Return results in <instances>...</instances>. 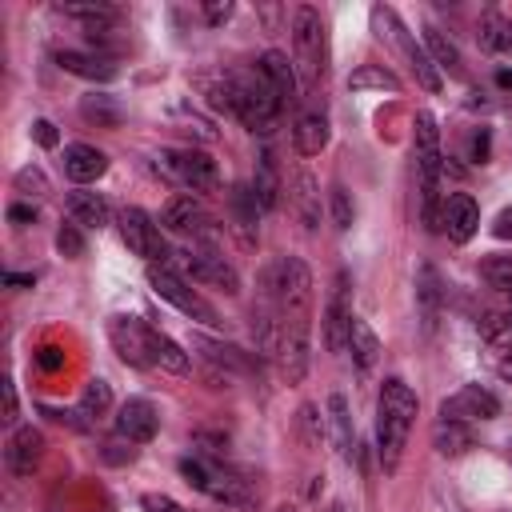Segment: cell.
<instances>
[{
    "label": "cell",
    "mask_w": 512,
    "mask_h": 512,
    "mask_svg": "<svg viewBox=\"0 0 512 512\" xmlns=\"http://www.w3.org/2000/svg\"><path fill=\"white\" fill-rule=\"evenodd\" d=\"M292 48H296L292 64H296L300 88L312 96L328 76V28H324V16L312 4H300L292 12Z\"/></svg>",
    "instance_id": "2"
},
{
    "label": "cell",
    "mask_w": 512,
    "mask_h": 512,
    "mask_svg": "<svg viewBox=\"0 0 512 512\" xmlns=\"http://www.w3.org/2000/svg\"><path fill=\"white\" fill-rule=\"evenodd\" d=\"M164 168L192 192H212L220 184V172H216V160L208 152H196V148H184V152H164Z\"/></svg>",
    "instance_id": "10"
},
{
    "label": "cell",
    "mask_w": 512,
    "mask_h": 512,
    "mask_svg": "<svg viewBox=\"0 0 512 512\" xmlns=\"http://www.w3.org/2000/svg\"><path fill=\"white\" fill-rule=\"evenodd\" d=\"M440 280H436V272L432 268H420V280H416V296H420V304H424V316H428V324H432V316H436V300H440Z\"/></svg>",
    "instance_id": "37"
},
{
    "label": "cell",
    "mask_w": 512,
    "mask_h": 512,
    "mask_svg": "<svg viewBox=\"0 0 512 512\" xmlns=\"http://www.w3.org/2000/svg\"><path fill=\"white\" fill-rule=\"evenodd\" d=\"M112 408V388L104 380H88L84 392H80V412L84 416H104Z\"/></svg>",
    "instance_id": "36"
},
{
    "label": "cell",
    "mask_w": 512,
    "mask_h": 512,
    "mask_svg": "<svg viewBox=\"0 0 512 512\" xmlns=\"http://www.w3.org/2000/svg\"><path fill=\"white\" fill-rule=\"evenodd\" d=\"M480 40H484V48L508 52V48H512V24H508L500 12H488V16L480 20Z\"/></svg>",
    "instance_id": "34"
},
{
    "label": "cell",
    "mask_w": 512,
    "mask_h": 512,
    "mask_svg": "<svg viewBox=\"0 0 512 512\" xmlns=\"http://www.w3.org/2000/svg\"><path fill=\"white\" fill-rule=\"evenodd\" d=\"M104 172H108V156L100 148H92V144H68L64 148V176L72 184H92Z\"/></svg>",
    "instance_id": "17"
},
{
    "label": "cell",
    "mask_w": 512,
    "mask_h": 512,
    "mask_svg": "<svg viewBox=\"0 0 512 512\" xmlns=\"http://www.w3.org/2000/svg\"><path fill=\"white\" fill-rule=\"evenodd\" d=\"M348 352H352L360 372H368L376 364V356H380V340L368 328V320H360V316H352V324H348Z\"/></svg>",
    "instance_id": "24"
},
{
    "label": "cell",
    "mask_w": 512,
    "mask_h": 512,
    "mask_svg": "<svg viewBox=\"0 0 512 512\" xmlns=\"http://www.w3.org/2000/svg\"><path fill=\"white\" fill-rule=\"evenodd\" d=\"M228 96H232V112L244 120V128H248V132H260V136H268V132L276 128L280 112H284V100H280L276 88L264 80L260 64L248 68V72L228 76Z\"/></svg>",
    "instance_id": "3"
},
{
    "label": "cell",
    "mask_w": 512,
    "mask_h": 512,
    "mask_svg": "<svg viewBox=\"0 0 512 512\" xmlns=\"http://www.w3.org/2000/svg\"><path fill=\"white\" fill-rule=\"evenodd\" d=\"M232 220H236V232L244 236V244H252V228H256V212H260V200L248 184H236L232 188Z\"/></svg>",
    "instance_id": "27"
},
{
    "label": "cell",
    "mask_w": 512,
    "mask_h": 512,
    "mask_svg": "<svg viewBox=\"0 0 512 512\" xmlns=\"http://www.w3.org/2000/svg\"><path fill=\"white\" fill-rule=\"evenodd\" d=\"M152 336L156 328L144 324V320H132V316H112L108 320V340L116 348V356L132 368H152L156 356H152Z\"/></svg>",
    "instance_id": "7"
},
{
    "label": "cell",
    "mask_w": 512,
    "mask_h": 512,
    "mask_svg": "<svg viewBox=\"0 0 512 512\" xmlns=\"http://www.w3.org/2000/svg\"><path fill=\"white\" fill-rule=\"evenodd\" d=\"M260 72H264V80L276 88V96L288 104V100H296V88H300V76H296V64L284 56V52H264L260 56Z\"/></svg>",
    "instance_id": "19"
},
{
    "label": "cell",
    "mask_w": 512,
    "mask_h": 512,
    "mask_svg": "<svg viewBox=\"0 0 512 512\" xmlns=\"http://www.w3.org/2000/svg\"><path fill=\"white\" fill-rule=\"evenodd\" d=\"M484 156H488V132H472V140H468V160H480V164H484Z\"/></svg>",
    "instance_id": "45"
},
{
    "label": "cell",
    "mask_w": 512,
    "mask_h": 512,
    "mask_svg": "<svg viewBox=\"0 0 512 512\" xmlns=\"http://www.w3.org/2000/svg\"><path fill=\"white\" fill-rule=\"evenodd\" d=\"M348 88H352V92H360V88H392V92H396L400 80H396L384 64H364V68H356V72L348 76Z\"/></svg>",
    "instance_id": "33"
},
{
    "label": "cell",
    "mask_w": 512,
    "mask_h": 512,
    "mask_svg": "<svg viewBox=\"0 0 512 512\" xmlns=\"http://www.w3.org/2000/svg\"><path fill=\"white\" fill-rule=\"evenodd\" d=\"M204 496H212V500H220V504H236V508H244V504L252 500L248 488H244V480H236V476H228V472H220V468L212 472Z\"/></svg>",
    "instance_id": "30"
},
{
    "label": "cell",
    "mask_w": 512,
    "mask_h": 512,
    "mask_svg": "<svg viewBox=\"0 0 512 512\" xmlns=\"http://www.w3.org/2000/svg\"><path fill=\"white\" fill-rule=\"evenodd\" d=\"M300 424H304L308 444H316V440H320V428H316V412H312V408H300Z\"/></svg>",
    "instance_id": "49"
},
{
    "label": "cell",
    "mask_w": 512,
    "mask_h": 512,
    "mask_svg": "<svg viewBox=\"0 0 512 512\" xmlns=\"http://www.w3.org/2000/svg\"><path fill=\"white\" fill-rule=\"evenodd\" d=\"M156 428H160V412H156V404H152V400L132 396V400H124V404H120L116 432H120L124 440H132V444H148V440L156 436Z\"/></svg>",
    "instance_id": "15"
},
{
    "label": "cell",
    "mask_w": 512,
    "mask_h": 512,
    "mask_svg": "<svg viewBox=\"0 0 512 512\" xmlns=\"http://www.w3.org/2000/svg\"><path fill=\"white\" fill-rule=\"evenodd\" d=\"M232 16V4L228 0H212V4H204V20L208 24H224Z\"/></svg>",
    "instance_id": "43"
},
{
    "label": "cell",
    "mask_w": 512,
    "mask_h": 512,
    "mask_svg": "<svg viewBox=\"0 0 512 512\" xmlns=\"http://www.w3.org/2000/svg\"><path fill=\"white\" fill-rule=\"evenodd\" d=\"M432 444H436L440 456H464V452L476 444V436H472V428L460 424V420H440V424L432 428Z\"/></svg>",
    "instance_id": "25"
},
{
    "label": "cell",
    "mask_w": 512,
    "mask_h": 512,
    "mask_svg": "<svg viewBox=\"0 0 512 512\" xmlns=\"http://www.w3.org/2000/svg\"><path fill=\"white\" fill-rule=\"evenodd\" d=\"M4 460H8V468H12L16 476H32V472L40 468V460H44V436H40L32 424L16 428V432L8 436Z\"/></svg>",
    "instance_id": "16"
},
{
    "label": "cell",
    "mask_w": 512,
    "mask_h": 512,
    "mask_svg": "<svg viewBox=\"0 0 512 512\" xmlns=\"http://www.w3.org/2000/svg\"><path fill=\"white\" fill-rule=\"evenodd\" d=\"M276 512H292V508H288V504H284V508H276Z\"/></svg>",
    "instance_id": "53"
},
{
    "label": "cell",
    "mask_w": 512,
    "mask_h": 512,
    "mask_svg": "<svg viewBox=\"0 0 512 512\" xmlns=\"http://www.w3.org/2000/svg\"><path fill=\"white\" fill-rule=\"evenodd\" d=\"M36 360H40V368H44V372H56V368H60V348L44 344V348L36 352Z\"/></svg>",
    "instance_id": "47"
},
{
    "label": "cell",
    "mask_w": 512,
    "mask_h": 512,
    "mask_svg": "<svg viewBox=\"0 0 512 512\" xmlns=\"http://www.w3.org/2000/svg\"><path fill=\"white\" fill-rule=\"evenodd\" d=\"M184 268L192 272V280H200V284H212V288H220V292H228V296H236L240 292V276H236V268L220 256V252H212V248H188L184 252Z\"/></svg>",
    "instance_id": "11"
},
{
    "label": "cell",
    "mask_w": 512,
    "mask_h": 512,
    "mask_svg": "<svg viewBox=\"0 0 512 512\" xmlns=\"http://www.w3.org/2000/svg\"><path fill=\"white\" fill-rule=\"evenodd\" d=\"M56 64L72 76H84V80H112L116 76V64L100 52H76V48H60L56 52Z\"/></svg>",
    "instance_id": "18"
},
{
    "label": "cell",
    "mask_w": 512,
    "mask_h": 512,
    "mask_svg": "<svg viewBox=\"0 0 512 512\" xmlns=\"http://www.w3.org/2000/svg\"><path fill=\"white\" fill-rule=\"evenodd\" d=\"M4 284H12V288H24V284H32V276H20V272H8V276H4Z\"/></svg>",
    "instance_id": "52"
},
{
    "label": "cell",
    "mask_w": 512,
    "mask_h": 512,
    "mask_svg": "<svg viewBox=\"0 0 512 512\" xmlns=\"http://www.w3.org/2000/svg\"><path fill=\"white\" fill-rule=\"evenodd\" d=\"M252 192H256L260 208H276V204H280V172H276L272 152H264V156H260V164H256V180H252Z\"/></svg>",
    "instance_id": "28"
},
{
    "label": "cell",
    "mask_w": 512,
    "mask_h": 512,
    "mask_svg": "<svg viewBox=\"0 0 512 512\" xmlns=\"http://www.w3.org/2000/svg\"><path fill=\"white\" fill-rule=\"evenodd\" d=\"M508 464H512V444H508Z\"/></svg>",
    "instance_id": "54"
},
{
    "label": "cell",
    "mask_w": 512,
    "mask_h": 512,
    "mask_svg": "<svg viewBox=\"0 0 512 512\" xmlns=\"http://www.w3.org/2000/svg\"><path fill=\"white\" fill-rule=\"evenodd\" d=\"M160 224L176 236H188V240H212L216 228H212V216L208 208L196 200V196H172L160 212Z\"/></svg>",
    "instance_id": "9"
},
{
    "label": "cell",
    "mask_w": 512,
    "mask_h": 512,
    "mask_svg": "<svg viewBox=\"0 0 512 512\" xmlns=\"http://www.w3.org/2000/svg\"><path fill=\"white\" fill-rule=\"evenodd\" d=\"M120 240L128 244V252L144 256L148 264H156V260L164 264L168 260V244H164L160 228L152 224V216L144 208H124L120 212Z\"/></svg>",
    "instance_id": "8"
},
{
    "label": "cell",
    "mask_w": 512,
    "mask_h": 512,
    "mask_svg": "<svg viewBox=\"0 0 512 512\" xmlns=\"http://www.w3.org/2000/svg\"><path fill=\"white\" fill-rule=\"evenodd\" d=\"M192 344L200 348V356L224 372H252V360L248 352H240L236 344H224V340H212V336H192Z\"/></svg>",
    "instance_id": "21"
},
{
    "label": "cell",
    "mask_w": 512,
    "mask_h": 512,
    "mask_svg": "<svg viewBox=\"0 0 512 512\" xmlns=\"http://www.w3.org/2000/svg\"><path fill=\"white\" fill-rule=\"evenodd\" d=\"M328 416H332V436H336L340 456L352 460L356 456V436H352V416H348L344 396H328Z\"/></svg>",
    "instance_id": "29"
},
{
    "label": "cell",
    "mask_w": 512,
    "mask_h": 512,
    "mask_svg": "<svg viewBox=\"0 0 512 512\" xmlns=\"http://www.w3.org/2000/svg\"><path fill=\"white\" fill-rule=\"evenodd\" d=\"M148 284H152V292H156L160 300H168V304L180 308L184 316H192V320H200V324H208V328L220 324L216 308H212L196 288H188L172 268H164V264H148Z\"/></svg>",
    "instance_id": "6"
},
{
    "label": "cell",
    "mask_w": 512,
    "mask_h": 512,
    "mask_svg": "<svg viewBox=\"0 0 512 512\" xmlns=\"http://www.w3.org/2000/svg\"><path fill=\"white\" fill-rule=\"evenodd\" d=\"M348 272L336 276L332 296L324 304V348L328 352H344L348 348V324H352V308H348Z\"/></svg>",
    "instance_id": "13"
},
{
    "label": "cell",
    "mask_w": 512,
    "mask_h": 512,
    "mask_svg": "<svg viewBox=\"0 0 512 512\" xmlns=\"http://www.w3.org/2000/svg\"><path fill=\"white\" fill-rule=\"evenodd\" d=\"M440 228L448 232V240L456 244H468L480 228V208L468 192H452L444 204H440Z\"/></svg>",
    "instance_id": "14"
},
{
    "label": "cell",
    "mask_w": 512,
    "mask_h": 512,
    "mask_svg": "<svg viewBox=\"0 0 512 512\" xmlns=\"http://www.w3.org/2000/svg\"><path fill=\"white\" fill-rule=\"evenodd\" d=\"M152 356H156V364H160L164 372H188V352H184L172 336H164V332L152 336Z\"/></svg>",
    "instance_id": "31"
},
{
    "label": "cell",
    "mask_w": 512,
    "mask_h": 512,
    "mask_svg": "<svg viewBox=\"0 0 512 512\" xmlns=\"http://www.w3.org/2000/svg\"><path fill=\"white\" fill-rule=\"evenodd\" d=\"M500 412V400L480 388V384H464L460 392H452L444 404H440V420H460V424H472V420H492Z\"/></svg>",
    "instance_id": "12"
},
{
    "label": "cell",
    "mask_w": 512,
    "mask_h": 512,
    "mask_svg": "<svg viewBox=\"0 0 512 512\" xmlns=\"http://www.w3.org/2000/svg\"><path fill=\"white\" fill-rule=\"evenodd\" d=\"M288 200L296 204L304 228H316V224H320V188H316V180H312L308 172H296V176H292V184H288Z\"/></svg>",
    "instance_id": "22"
},
{
    "label": "cell",
    "mask_w": 512,
    "mask_h": 512,
    "mask_svg": "<svg viewBox=\"0 0 512 512\" xmlns=\"http://www.w3.org/2000/svg\"><path fill=\"white\" fill-rule=\"evenodd\" d=\"M140 508H144V512H184L172 496H160V492H144V496H140Z\"/></svg>",
    "instance_id": "42"
},
{
    "label": "cell",
    "mask_w": 512,
    "mask_h": 512,
    "mask_svg": "<svg viewBox=\"0 0 512 512\" xmlns=\"http://www.w3.org/2000/svg\"><path fill=\"white\" fill-rule=\"evenodd\" d=\"M328 200H332V224L344 232V228L352 224V200H348V192H344L340 184L332 188V196H328Z\"/></svg>",
    "instance_id": "40"
},
{
    "label": "cell",
    "mask_w": 512,
    "mask_h": 512,
    "mask_svg": "<svg viewBox=\"0 0 512 512\" xmlns=\"http://www.w3.org/2000/svg\"><path fill=\"white\" fill-rule=\"evenodd\" d=\"M212 472H216V468H212L208 460H200V456H184V460H180V476H184L196 492H204V488H208Z\"/></svg>",
    "instance_id": "38"
},
{
    "label": "cell",
    "mask_w": 512,
    "mask_h": 512,
    "mask_svg": "<svg viewBox=\"0 0 512 512\" xmlns=\"http://www.w3.org/2000/svg\"><path fill=\"white\" fill-rule=\"evenodd\" d=\"M56 248L64 252V256H84V236H80V228L76 224H60V232H56Z\"/></svg>",
    "instance_id": "39"
},
{
    "label": "cell",
    "mask_w": 512,
    "mask_h": 512,
    "mask_svg": "<svg viewBox=\"0 0 512 512\" xmlns=\"http://www.w3.org/2000/svg\"><path fill=\"white\" fill-rule=\"evenodd\" d=\"M492 232H496L500 240H512V204H508V208H500V216L492 220Z\"/></svg>",
    "instance_id": "46"
},
{
    "label": "cell",
    "mask_w": 512,
    "mask_h": 512,
    "mask_svg": "<svg viewBox=\"0 0 512 512\" xmlns=\"http://www.w3.org/2000/svg\"><path fill=\"white\" fill-rule=\"evenodd\" d=\"M328 116L320 112V108H308L300 120H296V128H292V140H296V152L300 156H316L324 144H328Z\"/></svg>",
    "instance_id": "20"
},
{
    "label": "cell",
    "mask_w": 512,
    "mask_h": 512,
    "mask_svg": "<svg viewBox=\"0 0 512 512\" xmlns=\"http://www.w3.org/2000/svg\"><path fill=\"white\" fill-rule=\"evenodd\" d=\"M4 424H16V384L4 380Z\"/></svg>",
    "instance_id": "48"
},
{
    "label": "cell",
    "mask_w": 512,
    "mask_h": 512,
    "mask_svg": "<svg viewBox=\"0 0 512 512\" xmlns=\"http://www.w3.org/2000/svg\"><path fill=\"white\" fill-rule=\"evenodd\" d=\"M440 132L428 112L416 116V172H420V216L428 228H440Z\"/></svg>",
    "instance_id": "4"
},
{
    "label": "cell",
    "mask_w": 512,
    "mask_h": 512,
    "mask_svg": "<svg viewBox=\"0 0 512 512\" xmlns=\"http://www.w3.org/2000/svg\"><path fill=\"white\" fill-rule=\"evenodd\" d=\"M80 112H84V120H96V124H104V128H116L120 124V108H116V100L112 96H84L80 100Z\"/></svg>",
    "instance_id": "35"
},
{
    "label": "cell",
    "mask_w": 512,
    "mask_h": 512,
    "mask_svg": "<svg viewBox=\"0 0 512 512\" xmlns=\"http://www.w3.org/2000/svg\"><path fill=\"white\" fill-rule=\"evenodd\" d=\"M68 212H72V224H80V228H104V224H108V204H104V196L84 192V188H76V192L68 196Z\"/></svg>",
    "instance_id": "23"
},
{
    "label": "cell",
    "mask_w": 512,
    "mask_h": 512,
    "mask_svg": "<svg viewBox=\"0 0 512 512\" xmlns=\"http://www.w3.org/2000/svg\"><path fill=\"white\" fill-rule=\"evenodd\" d=\"M32 136H36L40 148H56V128H52V120H36V124H32Z\"/></svg>",
    "instance_id": "44"
},
{
    "label": "cell",
    "mask_w": 512,
    "mask_h": 512,
    "mask_svg": "<svg viewBox=\"0 0 512 512\" xmlns=\"http://www.w3.org/2000/svg\"><path fill=\"white\" fill-rule=\"evenodd\" d=\"M480 280L500 292V296H512V256H488L480 264Z\"/></svg>",
    "instance_id": "32"
},
{
    "label": "cell",
    "mask_w": 512,
    "mask_h": 512,
    "mask_svg": "<svg viewBox=\"0 0 512 512\" xmlns=\"http://www.w3.org/2000/svg\"><path fill=\"white\" fill-rule=\"evenodd\" d=\"M412 420H416V392L400 376L384 380L380 384V400H376V452H380L384 472L400 468Z\"/></svg>",
    "instance_id": "1"
},
{
    "label": "cell",
    "mask_w": 512,
    "mask_h": 512,
    "mask_svg": "<svg viewBox=\"0 0 512 512\" xmlns=\"http://www.w3.org/2000/svg\"><path fill=\"white\" fill-rule=\"evenodd\" d=\"M372 24L380 28V36H388V40L404 52V60H408L412 76H416L428 92H440V68H436V64H432V56L412 40V32L400 24V16H396L392 8H372Z\"/></svg>",
    "instance_id": "5"
},
{
    "label": "cell",
    "mask_w": 512,
    "mask_h": 512,
    "mask_svg": "<svg viewBox=\"0 0 512 512\" xmlns=\"http://www.w3.org/2000/svg\"><path fill=\"white\" fill-rule=\"evenodd\" d=\"M496 376H500V380H508V384H512V352H508V356H504V360H500V364H496Z\"/></svg>",
    "instance_id": "51"
},
{
    "label": "cell",
    "mask_w": 512,
    "mask_h": 512,
    "mask_svg": "<svg viewBox=\"0 0 512 512\" xmlns=\"http://www.w3.org/2000/svg\"><path fill=\"white\" fill-rule=\"evenodd\" d=\"M8 220H12V224H28V220H36V208H24V204H16V208L8 212Z\"/></svg>",
    "instance_id": "50"
},
{
    "label": "cell",
    "mask_w": 512,
    "mask_h": 512,
    "mask_svg": "<svg viewBox=\"0 0 512 512\" xmlns=\"http://www.w3.org/2000/svg\"><path fill=\"white\" fill-rule=\"evenodd\" d=\"M424 44H428V56H432L436 68H444V72H452V76H464V64H460L456 44H452L436 24H424Z\"/></svg>",
    "instance_id": "26"
},
{
    "label": "cell",
    "mask_w": 512,
    "mask_h": 512,
    "mask_svg": "<svg viewBox=\"0 0 512 512\" xmlns=\"http://www.w3.org/2000/svg\"><path fill=\"white\" fill-rule=\"evenodd\" d=\"M16 188H20L24 196H40L48 184H44V176H40L36 168H24V172H16Z\"/></svg>",
    "instance_id": "41"
}]
</instances>
